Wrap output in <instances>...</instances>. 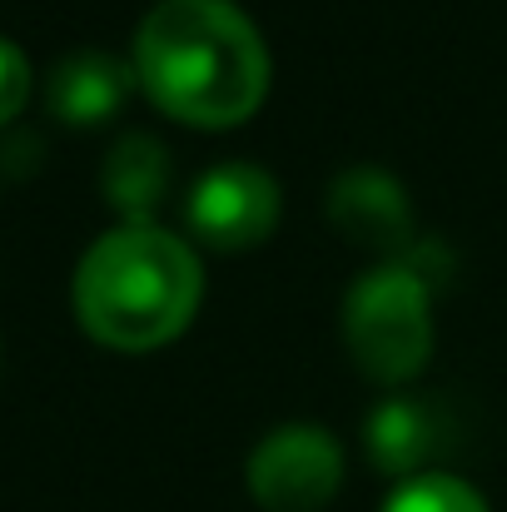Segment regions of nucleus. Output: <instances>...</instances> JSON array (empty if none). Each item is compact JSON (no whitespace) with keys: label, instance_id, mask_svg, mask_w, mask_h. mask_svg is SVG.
<instances>
[{"label":"nucleus","instance_id":"f257e3e1","mask_svg":"<svg viewBox=\"0 0 507 512\" xmlns=\"http://www.w3.org/2000/svg\"><path fill=\"white\" fill-rule=\"evenodd\" d=\"M135 75L169 120L229 130L264 105L269 50L234 0H160L135 30Z\"/></svg>","mask_w":507,"mask_h":512},{"label":"nucleus","instance_id":"f03ea898","mask_svg":"<svg viewBox=\"0 0 507 512\" xmlns=\"http://www.w3.org/2000/svg\"><path fill=\"white\" fill-rule=\"evenodd\" d=\"M70 294L80 329L95 343L145 353L194 324L204 269L194 249L160 224H120L85 249Z\"/></svg>","mask_w":507,"mask_h":512},{"label":"nucleus","instance_id":"7ed1b4c3","mask_svg":"<svg viewBox=\"0 0 507 512\" xmlns=\"http://www.w3.org/2000/svg\"><path fill=\"white\" fill-rule=\"evenodd\" d=\"M428 274L403 254L368 269L343 299V339L363 378L408 383L433 353V299Z\"/></svg>","mask_w":507,"mask_h":512},{"label":"nucleus","instance_id":"20e7f679","mask_svg":"<svg viewBox=\"0 0 507 512\" xmlns=\"http://www.w3.org/2000/svg\"><path fill=\"white\" fill-rule=\"evenodd\" d=\"M343 483V448L329 428L284 423L249 458V493L264 512H324Z\"/></svg>","mask_w":507,"mask_h":512},{"label":"nucleus","instance_id":"39448f33","mask_svg":"<svg viewBox=\"0 0 507 512\" xmlns=\"http://www.w3.org/2000/svg\"><path fill=\"white\" fill-rule=\"evenodd\" d=\"M184 219L194 239L219 254L259 249L279 229V179L249 160H224L194 179Z\"/></svg>","mask_w":507,"mask_h":512},{"label":"nucleus","instance_id":"423d86ee","mask_svg":"<svg viewBox=\"0 0 507 512\" xmlns=\"http://www.w3.org/2000/svg\"><path fill=\"white\" fill-rule=\"evenodd\" d=\"M329 224L353 249L388 254V259H403L408 244H413V209H408L403 184L388 170H373V165H353L334 179Z\"/></svg>","mask_w":507,"mask_h":512},{"label":"nucleus","instance_id":"0eeeda50","mask_svg":"<svg viewBox=\"0 0 507 512\" xmlns=\"http://www.w3.org/2000/svg\"><path fill=\"white\" fill-rule=\"evenodd\" d=\"M135 85H140L135 60L125 65L110 50H70L45 80V105L60 125L90 130V125H105L110 115H120Z\"/></svg>","mask_w":507,"mask_h":512},{"label":"nucleus","instance_id":"6e6552de","mask_svg":"<svg viewBox=\"0 0 507 512\" xmlns=\"http://www.w3.org/2000/svg\"><path fill=\"white\" fill-rule=\"evenodd\" d=\"M363 448L373 458L378 473L388 478H418L428 473V463L448 448V418L433 398H388L368 413L363 428Z\"/></svg>","mask_w":507,"mask_h":512},{"label":"nucleus","instance_id":"1a4fd4ad","mask_svg":"<svg viewBox=\"0 0 507 512\" xmlns=\"http://www.w3.org/2000/svg\"><path fill=\"white\" fill-rule=\"evenodd\" d=\"M105 199L125 214V224H150L169 194V150L150 135H125L105 155L100 174Z\"/></svg>","mask_w":507,"mask_h":512},{"label":"nucleus","instance_id":"9d476101","mask_svg":"<svg viewBox=\"0 0 507 512\" xmlns=\"http://www.w3.org/2000/svg\"><path fill=\"white\" fill-rule=\"evenodd\" d=\"M383 512H488L483 493L453 473H418V478H403Z\"/></svg>","mask_w":507,"mask_h":512},{"label":"nucleus","instance_id":"9b49d317","mask_svg":"<svg viewBox=\"0 0 507 512\" xmlns=\"http://www.w3.org/2000/svg\"><path fill=\"white\" fill-rule=\"evenodd\" d=\"M30 100V60L20 55L15 40L0 35V125H10Z\"/></svg>","mask_w":507,"mask_h":512}]
</instances>
